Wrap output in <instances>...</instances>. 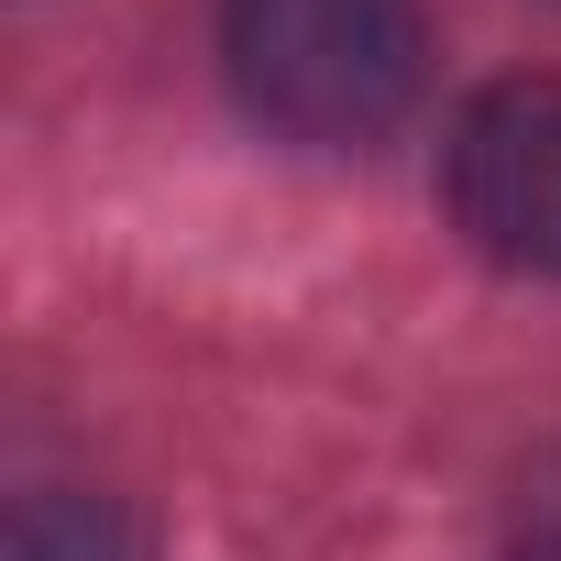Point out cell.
<instances>
[{
	"mask_svg": "<svg viewBox=\"0 0 561 561\" xmlns=\"http://www.w3.org/2000/svg\"><path fill=\"white\" fill-rule=\"evenodd\" d=\"M220 78L275 144L364 154L408 122L430 78V12L419 0H220Z\"/></svg>",
	"mask_w": 561,
	"mask_h": 561,
	"instance_id": "6da1fadb",
	"label": "cell"
},
{
	"mask_svg": "<svg viewBox=\"0 0 561 561\" xmlns=\"http://www.w3.org/2000/svg\"><path fill=\"white\" fill-rule=\"evenodd\" d=\"M440 198L484 264L561 287V78L473 89L440 144Z\"/></svg>",
	"mask_w": 561,
	"mask_h": 561,
	"instance_id": "7a4b0ae2",
	"label": "cell"
},
{
	"mask_svg": "<svg viewBox=\"0 0 561 561\" xmlns=\"http://www.w3.org/2000/svg\"><path fill=\"white\" fill-rule=\"evenodd\" d=\"M506 561H561V451H539L506 495Z\"/></svg>",
	"mask_w": 561,
	"mask_h": 561,
	"instance_id": "277c9868",
	"label": "cell"
},
{
	"mask_svg": "<svg viewBox=\"0 0 561 561\" xmlns=\"http://www.w3.org/2000/svg\"><path fill=\"white\" fill-rule=\"evenodd\" d=\"M0 561H154L144 517L100 484H34L12 506V539H0Z\"/></svg>",
	"mask_w": 561,
	"mask_h": 561,
	"instance_id": "3957f363",
	"label": "cell"
}]
</instances>
